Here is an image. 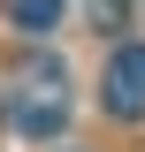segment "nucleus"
Returning a JSON list of instances; mask_svg holds the SVG:
<instances>
[{
	"label": "nucleus",
	"mask_w": 145,
	"mask_h": 152,
	"mask_svg": "<svg viewBox=\"0 0 145 152\" xmlns=\"http://www.w3.org/2000/svg\"><path fill=\"white\" fill-rule=\"evenodd\" d=\"M8 23H16L23 38H46L61 23V0H8Z\"/></svg>",
	"instance_id": "nucleus-3"
},
{
	"label": "nucleus",
	"mask_w": 145,
	"mask_h": 152,
	"mask_svg": "<svg viewBox=\"0 0 145 152\" xmlns=\"http://www.w3.org/2000/svg\"><path fill=\"white\" fill-rule=\"evenodd\" d=\"M107 114L115 122L145 114V46H115V61H107Z\"/></svg>",
	"instance_id": "nucleus-2"
},
{
	"label": "nucleus",
	"mask_w": 145,
	"mask_h": 152,
	"mask_svg": "<svg viewBox=\"0 0 145 152\" xmlns=\"http://www.w3.org/2000/svg\"><path fill=\"white\" fill-rule=\"evenodd\" d=\"M84 15H92V31H122V15H130V0H84Z\"/></svg>",
	"instance_id": "nucleus-4"
},
{
	"label": "nucleus",
	"mask_w": 145,
	"mask_h": 152,
	"mask_svg": "<svg viewBox=\"0 0 145 152\" xmlns=\"http://www.w3.org/2000/svg\"><path fill=\"white\" fill-rule=\"evenodd\" d=\"M0 114H8L16 137H61V122H69V76H61V61L54 53H31L16 76H8Z\"/></svg>",
	"instance_id": "nucleus-1"
}]
</instances>
